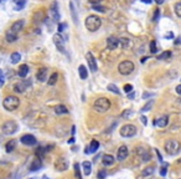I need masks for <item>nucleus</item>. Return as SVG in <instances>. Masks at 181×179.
I'll return each mask as SVG.
<instances>
[{
    "label": "nucleus",
    "mask_w": 181,
    "mask_h": 179,
    "mask_svg": "<svg viewBox=\"0 0 181 179\" xmlns=\"http://www.w3.org/2000/svg\"><path fill=\"white\" fill-rule=\"evenodd\" d=\"M84 25H86V28H87L88 31L94 32L101 28L102 19L99 16H97V15H89V16H87V19H86Z\"/></svg>",
    "instance_id": "f257e3e1"
},
{
    "label": "nucleus",
    "mask_w": 181,
    "mask_h": 179,
    "mask_svg": "<svg viewBox=\"0 0 181 179\" xmlns=\"http://www.w3.org/2000/svg\"><path fill=\"white\" fill-rule=\"evenodd\" d=\"M164 148L169 155H176L181 149V143L178 139H168L165 142Z\"/></svg>",
    "instance_id": "f03ea898"
},
{
    "label": "nucleus",
    "mask_w": 181,
    "mask_h": 179,
    "mask_svg": "<svg viewBox=\"0 0 181 179\" xmlns=\"http://www.w3.org/2000/svg\"><path fill=\"white\" fill-rule=\"evenodd\" d=\"M93 108L96 112H99V113H104L107 112L109 108H111V101L105 97H101V98H97L93 103Z\"/></svg>",
    "instance_id": "7ed1b4c3"
},
{
    "label": "nucleus",
    "mask_w": 181,
    "mask_h": 179,
    "mask_svg": "<svg viewBox=\"0 0 181 179\" xmlns=\"http://www.w3.org/2000/svg\"><path fill=\"white\" fill-rule=\"evenodd\" d=\"M20 104V101L16 96H7L5 100L3 101V106L7 111H15Z\"/></svg>",
    "instance_id": "20e7f679"
},
{
    "label": "nucleus",
    "mask_w": 181,
    "mask_h": 179,
    "mask_svg": "<svg viewBox=\"0 0 181 179\" xmlns=\"http://www.w3.org/2000/svg\"><path fill=\"white\" fill-rule=\"evenodd\" d=\"M19 129V124L15 121H6L3 123L1 126V131L4 134H6V136H11V134L16 133Z\"/></svg>",
    "instance_id": "39448f33"
},
{
    "label": "nucleus",
    "mask_w": 181,
    "mask_h": 179,
    "mask_svg": "<svg viewBox=\"0 0 181 179\" xmlns=\"http://www.w3.org/2000/svg\"><path fill=\"white\" fill-rule=\"evenodd\" d=\"M134 69H135L134 63L131 61H128V60H127V61L120 62L118 65V71H119L120 75H123V76H128V75H130L134 71Z\"/></svg>",
    "instance_id": "423d86ee"
},
{
    "label": "nucleus",
    "mask_w": 181,
    "mask_h": 179,
    "mask_svg": "<svg viewBox=\"0 0 181 179\" xmlns=\"http://www.w3.org/2000/svg\"><path fill=\"white\" fill-rule=\"evenodd\" d=\"M120 136L124 137V138H130V137H134L137 134V127L134 124H124L122 128L119 131Z\"/></svg>",
    "instance_id": "0eeeda50"
},
{
    "label": "nucleus",
    "mask_w": 181,
    "mask_h": 179,
    "mask_svg": "<svg viewBox=\"0 0 181 179\" xmlns=\"http://www.w3.org/2000/svg\"><path fill=\"white\" fill-rule=\"evenodd\" d=\"M52 40H54V44H55V46L57 47V50L61 52V54H65V40H63V37L61 34H55L54 37H52Z\"/></svg>",
    "instance_id": "6e6552de"
},
{
    "label": "nucleus",
    "mask_w": 181,
    "mask_h": 179,
    "mask_svg": "<svg viewBox=\"0 0 181 179\" xmlns=\"http://www.w3.org/2000/svg\"><path fill=\"white\" fill-rule=\"evenodd\" d=\"M20 142L22 144H25V145L32 147V145H35L37 143V139L32 136V134H24V136L20 138Z\"/></svg>",
    "instance_id": "1a4fd4ad"
},
{
    "label": "nucleus",
    "mask_w": 181,
    "mask_h": 179,
    "mask_svg": "<svg viewBox=\"0 0 181 179\" xmlns=\"http://www.w3.org/2000/svg\"><path fill=\"white\" fill-rule=\"evenodd\" d=\"M50 15L52 17V20L55 22H58L60 20V13H58V4L57 1H54L50 6Z\"/></svg>",
    "instance_id": "9d476101"
},
{
    "label": "nucleus",
    "mask_w": 181,
    "mask_h": 179,
    "mask_svg": "<svg viewBox=\"0 0 181 179\" xmlns=\"http://www.w3.org/2000/svg\"><path fill=\"white\" fill-rule=\"evenodd\" d=\"M86 59H87V62H88V67H89V70L92 71V72H96V71L98 70V66H97L96 59L93 57L92 52H88V54L86 55Z\"/></svg>",
    "instance_id": "9b49d317"
},
{
    "label": "nucleus",
    "mask_w": 181,
    "mask_h": 179,
    "mask_svg": "<svg viewBox=\"0 0 181 179\" xmlns=\"http://www.w3.org/2000/svg\"><path fill=\"white\" fill-rule=\"evenodd\" d=\"M128 154H129V151H128L127 145H120L119 149H118V153H117V159H118L119 162H123V160L128 157Z\"/></svg>",
    "instance_id": "f8f14e48"
},
{
    "label": "nucleus",
    "mask_w": 181,
    "mask_h": 179,
    "mask_svg": "<svg viewBox=\"0 0 181 179\" xmlns=\"http://www.w3.org/2000/svg\"><path fill=\"white\" fill-rule=\"evenodd\" d=\"M119 46V39H117L114 36H109L107 39V47L109 50H115Z\"/></svg>",
    "instance_id": "ddd939ff"
},
{
    "label": "nucleus",
    "mask_w": 181,
    "mask_h": 179,
    "mask_svg": "<svg viewBox=\"0 0 181 179\" xmlns=\"http://www.w3.org/2000/svg\"><path fill=\"white\" fill-rule=\"evenodd\" d=\"M98 148H99V142L96 141V139H92V141H91L89 147H87V149L84 151V153H86V154H91V153L97 152Z\"/></svg>",
    "instance_id": "4468645a"
},
{
    "label": "nucleus",
    "mask_w": 181,
    "mask_h": 179,
    "mask_svg": "<svg viewBox=\"0 0 181 179\" xmlns=\"http://www.w3.org/2000/svg\"><path fill=\"white\" fill-rule=\"evenodd\" d=\"M114 162H115V159L112 154H104L103 157H102V163H103V166H105V167L113 166Z\"/></svg>",
    "instance_id": "2eb2a0df"
},
{
    "label": "nucleus",
    "mask_w": 181,
    "mask_h": 179,
    "mask_svg": "<svg viewBox=\"0 0 181 179\" xmlns=\"http://www.w3.org/2000/svg\"><path fill=\"white\" fill-rule=\"evenodd\" d=\"M29 85H30V82H27V81H21V82H19V83H16V85L14 86V91L21 93V92H24L25 90L27 88Z\"/></svg>",
    "instance_id": "dca6fc26"
},
{
    "label": "nucleus",
    "mask_w": 181,
    "mask_h": 179,
    "mask_svg": "<svg viewBox=\"0 0 181 179\" xmlns=\"http://www.w3.org/2000/svg\"><path fill=\"white\" fill-rule=\"evenodd\" d=\"M168 122H169V117L168 116H161V117L156 118V121L154 122V124L160 127V128H164V127L168 126Z\"/></svg>",
    "instance_id": "f3484780"
},
{
    "label": "nucleus",
    "mask_w": 181,
    "mask_h": 179,
    "mask_svg": "<svg viewBox=\"0 0 181 179\" xmlns=\"http://www.w3.org/2000/svg\"><path fill=\"white\" fill-rule=\"evenodd\" d=\"M36 78L39 80L40 82H44L47 80V69H45V67H42V69H40L39 71H37L36 73Z\"/></svg>",
    "instance_id": "a211bd4d"
},
{
    "label": "nucleus",
    "mask_w": 181,
    "mask_h": 179,
    "mask_svg": "<svg viewBox=\"0 0 181 179\" xmlns=\"http://www.w3.org/2000/svg\"><path fill=\"white\" fill-rule=\"evenodd\" d=\"M70 11H71V16H72L74 25H77L78 24V16H77V10H76V6H74L73 1H70Z\"/></svg>",
    "instance_id": "6ab92c4d"
},
{
    "label": "nucleus",
    "mask_w": 181,
    "mask_h": 179,
    "mask_svg": "<svg viewBox=\"0 0 181 179\" xmlns=\"http://www.w3.org/2000/svg\"><path fill=\"white\" fill-rule=\"evenodd\" d=\"M24 25H25V21L24 20H19V21H15L13 25H11V28L10 30H13L14 32H19L20 30H22V28H24Z\"/></svg>",
    "instance_id": "aec40b11"
},
{
    "label": "nucleus",
    "mask_w": 181,
    "mask_h": 179,
    "mask_svg": "<svg viewBox=\"0 0 181 179\" xmlns=\"http://www.w3.org/2000/svg\"><path fill=\"white\" fill-rule=\"evenodd\" d=\"M67 167H68V164H67L66 159H63V158H60L57 160V163H56V168H57V170H61V172L66 170Z\"/></svg>",
    "instance_id": "412c9836"
},
{
    "label": "nucleus",
    "mask_w": 181,
    "mask_h": 179,
    "mask_svg": "<svg viewBox=\"0 0 181 179\" xmlns=\"http://www.w3.org/2000/svg\"><path fill=\"white\" fill-rule=\"evenodd\" d=\"M5 37H6V41H7V42H14V41L17 39V34L14 32L13 30H9V31H6Z\"/></svg>",
    "instance_id": "4be33fe9"
},
{
    "label": "nucleus",
    "mask_w": 181,
    "mask_h": 179,
    "mask_svg": "<svg viewBox=\"0 0 181 179\" xmlns=\"http://www.w3.org/2000/svg\"><path fill=\"white\" fill-rule=\"evenodd\" d=\"M29 73V66L27 65H21L20 67H19V71H17V75L22 78H25L26 76H27Z\"/></svg>",
    "instance_id": "5701e85b"
},
{
    "label": "nucleus",
    "mask_w": 181,
    "mask_h": 179,
    "mask_svg": "<svg viewBox=\"0 0 181 179\" xmlns=\"http://www.w3.org/2000/svg\"><path fill=\"white\" fill-rule=\"evenodd\" d=\"M42 167V163H41V159L40 158H37V159H35L34 162L30 164V170L31 172H36L37 169H40V168Z\"/></svg>",
    "instance_id": "b1692460"
},
{
    "label": "nucleus",
    "mask_w": 181,
    "mask_h": 179,
    "mask_svg": "<svg viewBox=\"0 0 181 179\" xmlns=\"http://www.w3.org/2000/svg\"><path fill=\"white\" fill-rule=\"evenodd\" d=\"M16 143L17 142L15 141V139H10L9 142L6 143V145H5V151L7 152V153H11L15 149V147H16Z\"/></svg>",
    "instance_id": "393cba45"
},
{
    "label": "nucleus",
    "mask_w": 181,
    "mask_h": 179,
    "mask_svg": "<svg viewBox=\"0 0 181 179\" xmlns=\"http://www.w3.org/2000/svg\"><path fill=\"white\" fill-rule=\"evenodd\" d=\"M82 167H83V172L86 175H89L92 173V163L88 162V160H86V162L82 163Z\"/></svg>",
    "instance_id": "a878e982"
},
{
    "label": "nucleus",
    "mask_w": 181,
    "mask_h": 179,
    "mask_svg": "<svg viewBox=\"0 0 181 179\" xmlns=\"http://www.w3.org/2000/svg\"><path fill=\"white\" fill-rule=\"evenodd\" d=\"M78 73H80L81 80H86L87 76H88V71H87V69H86V66L81 65L80 67H78Z\"/></svg>",
    "instance_id": "bb28decb"
},
{
    "label": "nucleus",
    "mask_w": 181,
    "mask_h": 179,
    "mask_svg": "<svg viewBox=\"0 0 181 179\" xmlns=\"http://www.w3.org/2000/svg\"><path fill=\"white\" fill-rule=\"evenodd\" d=\"M13 3H14V9L16 11H19V10H21L22 7L25 6L26 0H13Z\"/></svg>",
    "instance_id": "cd10ccee"
},
{
    "label": "nucleus",
    "mask_w": 181,
    "mask_h": 179,
    "mask_svg": "<svg viewBox=\"0 0 181 179\" xmlns=\"http://www.w3.org/2000/svg\"><path fill=\"white\" fill-rule=\"evenodd\" d=\"M21 60V55L19 54V52H13L10 56V61L13 65H16V63H19V61Z\"/></svg>",
    "instance_id": "c85d7f7f"
},
{
    "label": "nucleus",
    "mask_w": 181,
    "mask_h": 179,
    "mask_svg": "<svg viewBox=\"0 0 181 179\" xmlns=\"http://www.w3.org/2000/svg\"><path fill=\"white\" fill-rule=\"evenodd\" d=\"M138 153L141 155L143 160H150V154H149V152L146 151V149H144V148H139V149H138Z\"/></svg>",
    "instance_id": "c756f323"
},
{
    "label": "nucleus",
    "mask_w": 181,
    "mask_h": 179,
    "mask_svg": "<svg viewBox=\"0 0 181 179\" xmlns=\"http://www.w3.org/2000/svg\"><path fill=\"white\" fill-rule=\"evenodd\" d=\"M55 112H56L57 114H66V113H68V110H67V108L63 106V104H60V106L56 107Z\"/></svg>",
    "instance_id": "7c9ffc66"
},
{
    "label": "nucleus",
    "mask_w": 181,
    "mask_h": 179,
    "mask_svg": "<svg viewBox=\"0 0 181 179\" xmlns=\"http://www.w3.org/2000/svg\"><path fill=\"white\" fill-rule=\"evenodd\" d=\"M57 80H58V73H57V72H54V73H52L51 76H50V78H48V85H50V86L56 85Z\"/></svg>",
    "instance_id": "2f4dec72"
},
{
    "label": "nucleus",
    "mask_w": 181,
    "mask_h": 179,
    "mask_svg": "<svg viewBox=\"0 0 181 179\" xmlns=\"http://www.w3.org/2000/svg\"><path fill=\"white\" fill-rule=\"evenodd\" d=\"M171 57V51H164L163 54L158 56V60H168Z\"/></svg>",
    "instance_id": "473e14b6"
},
{
    "label": "nucleus",
    "mask_w": 181,
    "mask_h": 179,
    "mask_svg": "<svg viewBox=\"0 0 181 179\" xmlns=\"http://www.w3.org/2000/svg\"><path fill=\"white\" fill-rule=\"evenodd\" d=\"M154 173V167H146L144 170L141 172L143 177H148V175H152Z\"/></svg>",
    "instance_id": "72a5a7b5"
},
{
    "label": "nucleus",
    "mask_w": 181,
    "mask_h": 179,
    "mask_svg": "<svg viewBox=\"0 0 181 179\" xmlns=\"http://www.w3.org/2000/svg\"><path fill=\"white\" fill-rule=\"evenodd\" d=\"M107 88L109 90V91H111V92H113V93H115V95H119V88L118 87H117V86L114 85V83H109L108 86H107Z\"/></svg>",
    "instance_id": "f704fd0d"
},
{
    "label": "nucleus",
    "mask_w": 181,
    "mask_h": 179,
    "mask_svg": "<svg viewBox=\"0 0 181 179\" xmlns=\"http://www.w3.org/2000/svg\"><path fill=\"white\" fill-rule=\"evenodd\" d=\"M174 11H175V14H176V16H179L181 17V1H178L174 5Z\"/></svg>",
    "instance_id": "c9c22d12"
},
{
    "label": "nucleus",
    "mask_w": 181,
    "mask_h": 179,
    "mask_svg": "<svg viewBox=\"0 0 181 179\" xmlns=\"http://www.w3.org/2000/svg\"><path fill=\"white\" fill-rule=\"evenodd\" d=\"M45 152H46V149L42 148V147H39L36 149V157H37V158H40V159H42L44 155H45Z\"/></svg>",
    "instance_id": "e433bc0d"
},
{
    "label": "nucleus",
    "mask_w": 181,
    "mask_h": 179,
    "mask_svg": "<svg viewBox=\"0 0 181 179\" xmlns=\"http://www.w3.org/2000/svg\"><path fill=\"white\" fill-rule=\"evenodd\" d=\"M153 104H154V101H153V100H150L148 103L143 106L141 112H148V111H150V110H152V107H153Z\"/></svg>",
    "instance_id": "4c0bfd02"
},
{
    "label": "nucleus",
    "mask_w": 181,
    "mask_h": 179,
    "mask_svg": "<svg viewBox=\"0 0 181 179\" xmlns=\"http://www.w3.org/2000/svg\"><path fill=\"white\" fill-rule=\"evenodd\" d=\"M74 173H76V178L77 179H82V175H81V167L78 163H74Z\"/></svg>",
    "instance_id": "58836bf2"
},
{
    "label": "nucleus",
    "mask_w": 181,
    "mask_h": 179,
    "mask_svg": "<svg viewBox=\"0 0 181 179\" xmlns=\"http://www.w3.org/2000/svg\"><path fill=\"white\" fill-rule=\"evenodd\" d=\"M92 9H93L94 11H99V13H104V11H105V7L102 6L101 4H96V5H92Z\"/></svg>",
    "instance_id": "ea45409f"
},
{
    "label": "nucleus",
    "mask_w": 181,
    "mask_h": 179,
    "mask_svg": "<svg viewBox=\"0 0 181 179\" xmlns=\"http://www.w3.org/2000/svg\"><path fill=\"white\" fill-rule=\"evenodd\" d=\"M168 167H169V164H168V163H164L163 167L160 168V175H161V177H165V175H166V173H168Z\"/></svg>",
    "instance_id": "a19ab883"
},
{
    "label": "nucleus",
    "mask_w": 181,
    "mask_h": 179,
    "mask_svg": "<svg viewBox=\"0 0 181 179\" xmlns=\"http://www.w3.org/2000/svg\"><path fill=\"white\" fill-rule=\"evenodd\" d=\"M119 45L123 48H127L129 46V39H119Z\"/></svg>",
    "instance_id": "79ce46f5"
},
{
    "label": "nucleus",
    "mask_w": 181,
    "mask_h": 179,
    "mask_svg": "<svg viewBox=\"0 0 181 179\" xmlns=\"http://www.w3.org/2000/svg\"><path fill=\"white\" fill-rule=\"evenodd\" d=\"M150 52H152V54H156V52H158L156 41H155V40H153L152 42H150Z\"/></svg>",
    "instance_id": "37998d69"
},
{
    "label": "nucleus",
    "mask_w": 181,
    "mask_h": 179,
    "mask_svg": "<svg viewBox=\"0 0 181 179\" xmlns=\"http://www.w3.org/2000/svg\"><path fill=\"white\" fill-rule=\"evenodd\" d=\"M66 24L65 22H58V26H57V31L60 32V34H62L63 31H65V29H66Z\"/></svg>",
    "instance_id": "c03bdc74"
},
{
    "label": "nucleus",
    "mask_w": 181,
    "mask_h": 179,
    "mask_svg": "<svg viewBox=\"0 0 181 179\" xmlns=\"http://www.w3.org/2000/svg\"><path fill=\"white\" fill-rule=\"evenodd\" d=\"M105 177H107V172H105L104 169H102L98 172V174H97V178L98 179H105Z\"/></svg>",
    "instance_id": "a18cd8bd"
},
{
    "label": "nucleus",
    "mask_w": 181,
    "mask_h": 179,
    "mask_svg": "<svg viewBox=\"0 0 181 179\" xmlns=\"http://www.w3.org/2000/svg\"><path fill=\"white\" fill-rule=\"evenodd\" d=\"M159 16H160V9H155V11H154V16H153V21H158L159 20Z\"/></svg>",
    "instance_id": "49530a36"
},
{
    "label": "nucleus",
    "mask_w": 181,
    "mask_h": 179,
    "mask_svg": "<svg viewBox=\"0 0 181 179\" xmlns=\"http://www.w3.org/2000/svg\"><path fill=\"white\" fill-rule=\"evenodd\" d=\"M124 92H125V93H130L131 91H133V86H131L130 83H128V85H125V86H124Z\"/></svg>",
    "instance_id": "de8ad7c7"
},
{
    "label": "nucleus",
    "mask_w": 181,
    "mask_h": 179,
    "mask_svg": "<svg viewBox=\"0 0 181 179\" xmlns=\"http://www.w3.org/2000/svg\"><path fill=\"white\" fill-rule=\"evenodd\" d=\"M133 114V111L131 110H127V111H124L123 113H122V117H129V116Z\"/></svg>",
    "instance_id": "09e8293b"
},
{
    "label": "nucleus",
    "mask_w": 181,
    "mask_h": 179,
    "mask_svg": "<svg viewBox=\"0 0 181 179\" xmlns=\"http://www.w3.org/2000/svg\"><path fill=\"white\" fill-rule=\"evenodd\" d=\"M4 81H5V77H4V73H3V71L0 70V87H3V85H4Z\"/></svg>",
    "instance_id": "8fccbe9b"
},
{
    "label": "nucleus",
    "mask_w": 181,
    "mask_h": 179,
    "mask_svg": "<svg viewBox=\"0 0 181 179\" xmlns=\"http://www.w3.org/2000/svg\"><path fill=\"white\" fill-rule=\"evenodd\" d=\"M154 96V93H149V92H144L143 93V98L146 100V98H149V97H153Z\"/></svg>",
    "instance_id": "3c124183"
},
{
    "label": "nucleus",
    "mask_w": 181,
    "mask_h": 179,
    "mask_svg": "<svg viewBox=\"0 0 181 179\" xmlns=\"http://www.w3.org/2000/svg\"><path fill=\"white\" fill-rule=\"evenodd\" d=\"M140 121H141V123H143L144 126L148 124V121H146V117H145V116H141V117H140Z\"/></svg>",
    "instance_id": "603ef678"
},
{
    "label": "nucleus",
    "mask_w": 181,
    "mask_h": 179,
    "mask_svg": "<svg viewBox=\"0 0 181 179\" xmlns=\"http://www.w3.org/2000/svg\"><path fill=\"white\" fill-rule=\"evenodd\" d=\"M102 0H88V3H91L92 5H96V4H101Z\"/></svg>",
    "instance_id": "864d4df0"
},
{
    "label": "nucleus",
    "mask_w": 181,
    "mask_h": 179,
    "mask_svg": "<svg viewBox=\"0 0 181 179\" xmlns=\"http://www.w3.org/2000/svg\"><path fill=\"white\" fill-rule=\"evenodd\" d=\"M165 37H166V39H174V34H172V32H168L166 35H165Z\"/></svg>",
    "instance_id": "5fc2aeb1"
},
{
    "label": "nucleus",
    "mask_w": 181,
    "mask_h": 179,
    "mask_svg": "<svg viewBox=\"0 0 181 179\" xmlns=\"http://www.w3.org/2000/svg\"><path fill=\"white\" fill-rule=\"evenodd\" d=\"M176 93H179V95H181V83L180 85H178V86H176Z\"/></svg>",
    "instance_id": "6e6d98bb"
},
{
    "label": "nucleus",
    "mask_w": 181,
    "mask_h": 179,
    "mask_svg": "<svg viewBox=\"0 0 181 179\" xmlns=\"http://www.w3.org/2000/svg\"><path fill=\"white\" fill-rule=\"evenodd\" d=\"M156 154H158V158H159V160L160 162H163V157H161V154H160V152L156 149Z\"/></svg>",
    "instance_id": "4d7b16f0"
},
{
    "label": "nucleus",
    "mask_w": 181,
    "mask_h": 179,
    "mask_svg": "<svg viewBox=\"0 0 181 179\" xmlns=\"http://www.w3.org/2000/svg\"><path fill=\"white\" fill-rule=\"evenodd\" d=\"M134 96H135V93H134L133 91H131V92L129 93V95H128V97H129V98H130V100H133V98H134Z\"/></svg>",
    "instance_id": "13d9d810"
},
{
    "label": "nucleus",
    "mask_w": 181,
    "mask_h": 179,
    "mask_svg": "<svg viewBox=\"0 0 181 179\" xmlns=\"http://www.w3.org/2000/svg\"><path fill=\"white\" fill-rule=\"evenodd\" d=\"M154 1H155V3L158 4V5H161V4H163V3L165 1V0H154Z\"/></svg>",
    "instance_id": "bf43d9fd"
},
{
    "label": "nucleus",
    "mask_w": 181,
    "mask_h": 179,
    "mask_svg": "<svg viewBox=\"0 0 181 179\" xmlns=\"http://www.w3.org/2000/svg\"><path fill=\"white\" fill-rule=\"evenodd\" d=\"M74 143V138L72 137V138H70V139H68V144H73Z\"/></svg>",
    "instance_id": "052dcab7"
},
{
    "label": "nucleus",
    "mask_w": 181,
    "mask_h": 179,
    "mask_svg": "<svg viewBox=\"0 0 181 179\" xmlns=\"http://www.w3.org/2000/svg\"><path fill=\"white\" fill-rule=\"evenodd\" d=\"M141 1H143V3H145V4H150V3L153 1V0H141Z\"/></svg>",
    "instance_id": "680f3d73"
},
{
    "label": "nucleus",
    "mask_w": 181,
    "mask_h": 179,
    "mask_svg": "<svg viewBox=\"0 0 181 179\" xmlns=\"http://www.w3.org/2000/svg\"><path fill=\"white\" fill-rule=\"evenodd\" d=\"M146 60H148V57H143V59L140 60V61H141V63H144V62L146 61Z\"/></svg>",
    "instance_id": "e2e57ef3"
}]
</instances>
